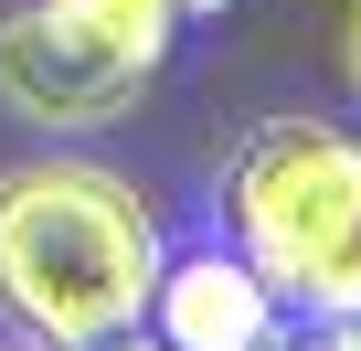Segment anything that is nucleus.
<instances>
[{"mask_svg":"<svg viewBox=\"0 0 361 351\" xmlns=\"http://www.w3.org/2000/svg\"><path fill=\"white\" fill-rule=\"evenodd\" d=\"M159 213L138 182L96 160H22L0 170V319H22L43 351H96L149 319L159 287Z\"/></svg>","mask_w":361,"mask_h":351,"instance_id":"nucleus-1","label":"nucleus"},{"mask_svg":"<svg viewBox=\"0 0 361 351\" xmlns=\"http://www.w3.org/2000/svg\"><path fill=\"white\" fill-rule=\"evenodd\" d=\"M234 256L298 319H361V138L319 117H276L224 170Z\"/></svg>","mask_w":361,"mask_h":351,"instance_id":"nucleus-2","label":"nucleus"},{"mask_svg":"<svg viewBox=\"0 0 361 351\" xmlns=\"http://www.w3.org/2000/svg\"><path fill=\"white\" fill-rule=\"evenodd\" d=\"M170 64L159 0H22L0 22V107L32 128H117Z\"/></svg>","mask_w":361,"mask_h":351,"instance_id":"nucleus-3","label":"nucleus"},{"mask_svg":"<svg viewBox=\"0 0 361 351\" xmlns=\"http://www.w3.org/2000/svg\"><path fill=\"white\" fill-rule=\"evenodd\" d=\"M149 309H159V340H170V351H276V340H287L276 287H266L245 256H224V245L159 266Z\"/></svg>","mask_w":361,"mask_h":351,"instance_id":"nucleus-4","label":"nucleus"},{"mask_svg":"<svg viewBox=\"0 0 361 351\" xmlns=\"http://www.w3.org/2000/svg\"><path fill=\"white\" fill-rule=\"evenodd\" d=\"M276 351H361V319H298V340Z\"/></svg>","mask_w":361,"mask_h":351,"instance_id":"nucleus-5","label":"nucleus"},{"mask_svg":"<svg viewBox=\"0 0 361 351\" xmlns=\"http://www.w3.org/2000/svg\"><path fill=\"white\" fill-rule=\"evenodd\" d=\"M96 351H170V340H149V330H117V340H96Z\"/></svg>","mask_w":361,"mask_h":351,"instance_id":"nucleus-6","label":"nucleus"},{"mask_svg":"<svg viewBox=\"0 0 361 351\" xmlns=\"http://www.w3.org/2000/svg\"><path fill=\"white\" fill-rule=\"evenodd\" d=\"M159 11H170V22H192V11H224V0H159Z\"/></svg>","mask_w":361,"mask_h":351,"instance_id":"nucleus-7","label":"nucleus"},{"mask_svg":"<svg viewBox=\"0 0 361 351\" xmlns=\"http://www.w3.org/2000/svg\"><path fill=\"white\" fill-rule=\"evenodd\" d=\"M350 85H361V0H350Z\"/></svg>","mask_w":361,"mask_h":351,"instance_id":"nucleus-8","label":"nucleus"}]
</instances>
